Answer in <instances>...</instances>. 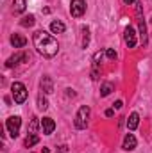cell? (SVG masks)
Here are the masks:
<instances>
[{
  "label": "cell",
  "mask_w": 152,
  "mask_h": 153,
  "mask_svg": "<svg viewBox=\"0 0 152 153\" xmlns=\"http://www.w3.org/2000/svg\"><path fill=\"white\" fill-rule=\"evenodd\" d=\"M32 43H34V48L38 50L39 55H43L47 59H52L59 52V45H57L56 38L45 30H36L32 36Z\"/></svg>",
  "instance_id": "cell-1"
},
{
  "label": "cell",
  "mask_w": 152,
  "mask_h": 153,
  "mask_svg": "<svg viewBox=\"0 0 152 153\" xmlns=\"http://www.w3.org/2000/svg\"><path fill=\"white\" fill-rule=\"evenodd\" d=\"M11 93L14 98V103H23L27 100V87L22 82H13L11 85Z\"/></svg>",
  "instance_id": "cell-2"
},
{
  "label": "cell",
  "mask_w": 152,
  "mask_h": 153,
  "mask_svg": "<svg viewBox=\"0 0 152 153\" xmlns=\"http://www.w3.org/2000/svg\"><path fill=\"white\" fill-rule=\"evenodd\" d=\"M20 126H22V117H20V116H11V117H7V121H5V128H7V132H9V135H11L13 139L18 137V134H20Z\"/></svg>",
  "instance_id": "cell-3"
},
{
  "label": "cell",
  "mask_w": 152,
  "mask_h": 153,
  "mask_svg": "<svg viewBox=\"0 0 152 153\" xmlns=\"http://www.w3.org/2000/svg\"><path fill=\"white\" fill-rule=\"evenodd\" d=\"M88 117H90V107L88 105H82L75 114V128L84 130L88 126Z\"/></svg>",
  "instance_id": "cell-4"
},
{
  "label": "cell",
  "mask_w": 152,
  "mask_h": 153,
  "mask_svg": "<svg viewBox=\"0 0 152 153\" xmlns=\"http://www.w3.org/2000/svg\"><path fill=\"white\" fill-rule=\"evenodd\" d=\"M136 16H138V27H140L141 43H143V45H147V25H145L143 16H141V4H136Z\"/></svg>",
  "instance_id": "cell-5"
},
{
  "label": "cell",
  "mask_w": 152,
  "mask_h": 153,
  "mask_svg": "<svg viewBox=\"0 0 152 153\" xmlns=\"http://www.w3.org/2000/svg\"><path fill=\"white\" fill-rule=\"evenodd\" d=\"M86 13V0H72L70 4V14L74 18H81Z\"/></svg>",
  "instance_id": "cell-6"
},
{
  "label": "cell",
  "mask_w": 152,
  "mask_h": 153,
  "mask_svg": "<svg viewBox=\"0 0 152 153\" xmlns=\"http://www.w3.org/2000/svg\"><path fill=\"white\" fill-rule=\"evenodd\" d=\"M123 39H125V45H127L129 48H134V46H136V32H134L132 27H125V30H123Z\"/></svg>",
  "instance_id": "cell-7"
},
{
  "label": "cell",
  "mask_w": 152,
  "mask_h": 153,
  "mask_svg": "<svg viewBox=\"0 0 152 153\" xmlns=\"http://www.w3.org/2000/svg\"><path fill=\"white\" fill-rule=\"evenodd\" d=\"M29 59H31V55H29V53H16V55H13V57H9V59H7L5 68H13V66H16V64H18V61L29 62Z\"/></svg>",
  "instance_id": "cell-8"
},
{
  "label": "cell",
  "mask_w": 152,
  "mask_h": 153,
  "mask_svg": "<svg viewBox=\"0 0 152 153\" xmlns=\"http://www.w3.org/2000/svg\"><path fill=\"white\" fill-rule=\"evenodd\" d=\"M41 128H43V134L45 135H50L54 130H56V123L52 117H43L41 119Z\"/></svg>",
  "instance_id": "cell-9"
},
{
  "label": "cell",
  "mask_w": 152,
  "mask_h": 153,
  "mask_svg": "<svg viewBox=\"0 0 152 153\" xmlns=\"http://www.w3.org/2000/svg\"><path fill=\"white\" fill-rule=\"evenodd\" d=\"M122 148H123L125 152H132V150L136 148V137H134L132 134H127V135L123 137V144H122Z\"/></svg>",
  "instance_id": "cell-10"
},
{
  "label": "cell",
  "mask_w": 152,
  "mask_h": 153,
  "mask_svg": "<svg viewBox=\"0 0 152 153\" xmlns=\"http://www.w3.org/2000/svg\"><path fill=\"white\" fill-rule=\"evenodd\" d=\"M11 45H13L14 48H23V46L27 45V39L23 38L22 34H13V36H11Z\"/></svg>",
  "instance_id": "cell-11"
},
{
  "label": "cell",
  "mask_w": 152,
  "mask_h": 153,
  "mask_svg": "<svg viewBox=\"0 0 152 153\" xmlns=\"http://www.w3.org/2000/svg\"><path fill=\"white\" fill-rule=\"evenodd\" d=\"M138 125H140V114L138 112H132V114L129 116V119H127V128L129 130H136Z\"/></svg>",
  "instance_id": "cell-12"
},
{
  "label": "cell",
  "mask_w": 152,
  "mask_h": 153,
  "mask_svg": "<svg viewBox=\"0 0 152 153\" xmlns=\"http://www.w3.org/2000/svg\"><path fill=\"white\" fill-rule=\"evenodd\" d=\"M50 30H52L54 34H63V32L66 30V25H65L63 22H59V20H54V22L50 23Z\"/></svg>",
  "instance_id": "cell-13"
},
{
  "label": "cell",
  "mask_w": 152,
  "mask_h": 153,
  "mask_svg": "<svg viewBox=\"0 0 152 153\" xmlns=\"http://www.w3.org/2000/svg\"><path fill=\"white\" fill-rule=\"evenodd\" d=\"M41 91H45L47 94L54 93V85H52V78L50 76H43L41 78Z\"/></svg>",
  "instance_id": "cell-14"
},
{
  "label": "cell",
  "mask_w": 152,
  "mask_h": 153,
  "mask_svg": "<svg viewBox=\"0 0 152 153\" xmlns=\"http://www.w3.org/2000/svg\"><path fill=\"white\" fill-rule=\"evenodd\" d=\"M27 7V0H13V11L14 14H22Z\"/></svg>",
  "instance_id": "cell-15"
},
{
  "label": "cell",
  "mask_w": 152,
  "mask_h": 153,
  "mask_svg": "<svg viewBox=\"0 0 152 153\" xmlns=\"http://www.w3.org/2000/svg\"><path fill=\"white\" fill-rule=\"evenodd\" d=\"M114 91V85L111 82H104L102 87H100V96H109L111 93Z\"/></svg>",
  "instance_id": "cell-16"
},
{
  "label": "cell",
  "mask_w": 152,
  "mask_h": 153,
  "mask_svg": "<svg viewBox=\"0 0 152 153\" xmlns=\"http://www.w3.org/2000/svg\"><path fill=\"white\" fill-rule=\"evenodd\" d=\"M38 143H39V137H38V135H36V134H29L23 144H25V148H32V146H36Z\"/></svg>",
  "instance_id": "cell-17"
},
{
  "label": "cell",
  "mask_w": 152,
  "mask_h": 153,
  "mask_svg": "<svg viewBox=\"0 0 152 153\" xmlns=\"http://www.w3.org/2000/svg\"><path fill=\"white\" fill-rule=\"evenodd\" d=\"M34 22H36V18H34L32 14H27V16H23V18H22L20 25H22V27H32V25H34Z\"/></svg>",
  "instance_id": "cell-18"
},
{
  "label": "cell",
  "mask_w": 152,
  "mask_h": 153,
  "mask_svg": "<svg viewBox=\"0 0 152 153\" xmlns=\"http://www.w3.org/2000/svg\"><path fill=\"white\" fill-rule=\"evenodd\" d=\"M90 45V29L82 27V48H88Z\"/></svg>",
  "instance_id": "cell-19"
},
{
  "label": "cell",
  "mask_w": 152,
  "mask_h": 153,
  "mask_svg": "<svg viewBox=\"0 0 152 153\" xmlns=\"http://www.w3.org/2000/svg\"><path fill=\"white\" fill-rule=\"evenodd\" d=\"M38 109L39 111H47V109H48V102H47V98H45L43 94L38 96Z\"/></svg>",
  "instance_id": "cell-20"
},
{
  "label": "cell",
  "mask_w": 152,
  "mask_h": 153,
  "mask_svg": "<svg viewBox=\"0 0 152 153\" xmlns=\"http://www.w3.org/2000/svg\"><path fill=\"white\" fill-rule=\"evenodd\" d=\"M38 117H32V121H31V126H29V134H36V130H38Z\"/></svg>",
  "instance_id": "cell-21"
},
{
  "label": "cell",
  "mask_w": 152,
  "mask_h": 153,
  "mask_svg": "<svg viewBox=\"0 0 152 153\" xmlns=\"http://www.w3.org/2000/svg\"><path fill=\"white\" fill-rule=\"evenodd\" d=\"M102 61V52H97L93 55V66H99V62Z\"/></svg>",
  "instance_id": "cell-22"
},
{
  "label": "cell",
  "mask_w": 152,
  "mask_h": 153,
  "mask_svg": "<svg viewBox=\"0 0 152 153\" xmlns=\"http://www.w3.org/2000/svg\"><path fill=\"white\" fill-rule=\"evenodd\" d=\"M106 57L111 59V61H114V59H116V52H114L113 48H108V50H106Z\"/></svg>",
  "instance_id": "cell-23"
},
{
  "label": "cell",
  "mask_w": 152,
  "mask_h": 153,
  "mask_svg": "<svg viewBox=\"0 0 152 153\" xmlns=\"http://www.w3.org/2000/svg\"><path fill=\"white\" fill-rule=\"evenodd\" d=\"M122 107H123V102H122V100H118V102L114 103V109H122Z\"/></svg>",
  "instance_id": "cell-24"
},
{
  "label": "cell",
  "mask_w": 152,
  "mask_h": 153,
  "mask_svg": "<svg viewBox=\"0 0 152 153\" xmlns=\"http://www.w3.org/2000/svg\"><path fill=\"white\" fill-rule=\"evenodd\" d=\"M113 114H114L113 109H108V111H106V116H108V117H113Z\"/></svg>",
  "instance_id": "cell-25"
},
{
  "label": "cell",
  "mask_w": 152,
  "mask_h": 153,
  "mask_svg": "<svg viewBox=\"0 0 152 153\" xmlns=\"http://www.w3.org/2000/svg\"><path fill=\"white\" fill-rule=\"evenodd\" d=\"M66 150H68L66 146H59V148H57V152H61V153H65V152H66Z\"/></svg>",
  "instance_id": "cell-26"
},
{
  "label": "cell",
  "mask_w": 152,
  "mask_h": 153,
  "mask_svg": "<svg viewBox=\"0 0 152 153\" xmlns=\"http://www.w3.org/2000/svg\"><path fill=\"white\" fill-rule=\"evenodd\" d=\"M123 2H125L127 5H131V4H134V0H123Z\"/></svg>",
  "instance_id": "cell-27"
}]
</instances>
